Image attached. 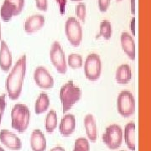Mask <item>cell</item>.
<instances>
[{
	"label": "cell",
	"instance_id": "1",
	"mask_svg": "<svg viewBox=\"0 0 151 151\" xmlns=\"http://www.w3.org/2000/svg\"><path fill=\"white\" fill-rule=\"evenodd\" d=\"M26 55L17 60L6 81V89L11 100H17L22 92L23 82L26 73Z\"/></svg>",
	"mask_w": 151,
	"mask_h": 151
},
{
	"label": "cell",
	"instance_id": "2",
	"mask_svg": "<svg viewBox=\"0 0 151 151\" xmlns=\"http://www.w3.org/2000/svg\"><path fill=\"white\" fill-rule=\"evenodd\" d=\"M30 111L26 105L17 103L11 111V126L19 133H24L30 122Z\"/></svg>",
	"mask_w": 151,
	"mask_h": 151
},
{
	"label": "cell",
	"instance_id": "3",
	"mask_svg": "<svg viewBox=\"0 0 151 151\" xmlns=\"http://www.w3.org/2000/svg\"><path fill=\"white\" fill-rule=\"evenodd\" d=\"M81 97V90L76 86L73 81H68L61 86L60 92V98L62 104L63 112L66 113L72 106L77 103Z\"/></svg>",
	"mask_w": 151,
	"mask_h": 151
},
{
	"label": "cell",
	"instance_id": "4",
	"mask_svg": "<svg viewBox=\"0 0 151 151\" xmlns=\"http://www.w3.org/2000/svg\"><path fill=\"white\" fill-rule=\"evenodd\" d=\"M117 109L124 118H129L135 112V99L129 91H122L117 99Z\"/></svg>",
	"mask_w": 151,
	"mask_h": 151
},
{
	"label": "cell",
	"instance_id": "5",
	"mask_svg": "<svg viewBox=\"0 0 151 151\" xmlns=\"http://www.w3.org/2000/svg\"><path fill=\"white\" fill-rule=\"evenodd\" d=\"M65 33L68 41L73 46H79L82 40V28L75 17H69L65 22Z\"/></svg>",
	"mask_w": 151,
	"mask_h": 151
},
{
	"label": "cell",
	"instance_id": "6",
	"mask_svg": "<svg viewBox=\"0 0 151 151\" xmlns=\"http://www.w3.org/2000/svg\"><path fill=\"white\" fill-rule=\"evenodd\" d=\"M84 72L89 81H94L99 79L102 73V61L98 55L92 53L87 55L84 64Z\"/></svg>",
	"mask_w": 151,
	"mask_h": 151
},
{
	"label": "cell",
	"instance_id": "7",
	"mask_svg": "<svg viewBox=\"0 0 151 151\" xmlns=\"http://www.w3.org/2000/svg\"><path fill=\"white\" fill-rule=\"evenodd\" d=\"M123 130L118 124L109 125L105 134H103V143L108 146L110 150H117L122 145L123 141Z\"/></svg>",
	"mask_w": 151,
	"mask_h": 151
},
{
	"label": "cell",
	"instance_id": "8",
	"mask_svg": "<svg viewBox=\"0 0 151 151\" xmlns=\"http://www.w3.org/2000/svg\"><path fill=\"white\" fill-rule=\"evenodd\" d=\"M50 59L55 70L60 74H65L67 70V64L65 61L64 50L58 41H55L51 45L50 50Z\"/></svg>",
	"mask_w": 151,
	"mask_h": 151
},
{
	"label": "cell",
	"instance_id": "9",
	"mask_svg": "<svg viewBox=\"0 0 151 151\" xmlns=\"http://www.w3.org/2000/svg\"><path fill=\"white\" fill-rule=\"evenodd\" d=\"M25 0H4L0 9L1 19L8 22L14 16L19 15L24 7Z\"/></svg>",
	"mask_w": 151,
	"mask_h": 151
},
{
	"label": "cell",
	"instance_id": "10",
	"mask_svg": "<svg viewBox=\"0 0 151 151\" xmlns=\"http://www.w3.org/2000/svg\"><path fill=\"white\" fill-rule=\"evenodd\" d=\"M34 80L40 88L51 89L54 86V79L48 70L44 66H38L34 72Z\"/></svg>",
	"mask_w": 151,
	"mask_h": 151
},
{
	"label": "cell",
	"instance_id": "11",
	"mask_svg": "<svg viewBox=\"0 0 151 151\" xmlns=\"http://www.w3.org/2000/svg\"><path fill=\"white\" fill-rule=\"evenodd\" d=\"M0 141L11 150H21L22 143L20 139L9 130L3 129L0 131Z\"/></svg>",
	"mask_w": 151,
	"mask_h": 151
},
{
	"label": "cell",
	"instance_id": "12",
	"mask_svg": "<svg viewBox=\"0 0 151 151\" xmlns=\"http://www.w3.org/2000/svg\"><path fill=\"white\" fill-rule=\"evenodd\" d=\"M121 46L125 52V54L128 55V57L132 60H134L136 57V47L134 38L131 36V35L127 32H123L121 34L120 37Z\"/></svg>",
	"mask_w": 151,
	"mask_h": 151
},
{
	"label": "cell",
	"instance_id": "13",
	"mask_svg": "<svg viewBox=\"0 0 151 151\" xmlns=\"http://www.w3.org/2000/svg\"><path fill=\"white\" fill-rule=\"evenodd\" d=\"M45 17L41 14H34L28 17L24 23V30L28 34L37 32L45 25Z\"/></svg>",
	"mask_w": 151,
	"mask_h": 151
},
{
	"label": "cell",
	"instance_id": "14",
	"mask_svg": "<svg viewBox=\"0 0 151 151\" xmlns=\"http://www.w3.org/2000/svg\"><path fill=\"white\" fill-rule=\"evenodd\" d=\"M12 65V54L9 45L4 40L1 41L0 45V68L4 71H9Z\"/></svg>",
	"mask_w": 151,
	"mask_h": 151
},
{
	"label": "cell",
	"instance_id": "15",
	"mask_svg": "<svg viewBox=\"0 0 151 151\" xmlns=\"http://www.w3.org/2000/svg\"><path fill=\"white\" fill-rule=\"evenodd\" d=\"M76 129V119L73 114H65L60 124V132L64 137H68Z\"/></svg>",
	"mask_w": 151,
	"mask_h": 151
},
{
	"label": "cell",
	"instance_id": "16",
	"mask_svg": "<svg viewBox=\"0 0 151 151\" xmlns=\"http://www.w3.org/2000/svg\"><path fill=\"white\" fill-rule=\"evenodd\" d=\"M30 146L32 151H45L46 139L40 129H35L30 136Z\"/></svg>",
	"mask_w": 151,
	"mask_h": 151
},
{
	"label": "cell",
	"instance_id": "17",
	"mask_svg": "<svg viewBox=\"0 0 151 151\" xmlns=\"http://www.w3.org/2000/svg\"><path fill=\"white\" fill-rule=\"evenodd\" d=\"M84 127L86 129V134L89 140L95 142L97 139V129L96 120L93 115L87 114L84 119Z\"/></svg>",
	"mask_w": 151,
	"mask_h": 151
},
{
	"label": "cell",
	"instance_id": "18",
	"mask_svg": "<svg viewBox=\"0 0 151 151\" xmlns=\"http://www.w3.org/2000/svg\"><path fill=\"white\" fill-rule=\"evenodd\" d=\"M115 79L119 84H128L132 79V70L129 65H119L115 73Z\"/></svg>",
	"mask_w": 151,
	"mask_h": 151
},
{
	"label": "cell",
	"instance_id": "19",
	"mask_svg": "<svg viewBox=\"0 0 151 151\" xmlns=\"http://www.w3.org/2000/svg\"><path fill=\"white\" fill-rule=\"evenodd\" d=\"M124 139L126 145L132 151L135 150V124L131 122L126 124L124 128Z\"/></svg>",
	"mask_w": 151,
	"mask_h": 151
},
{
	"label": "cell",
	"instance_id": "20",
	"mask_svg": "<svg viewBox=\"0 0 151 151\" xmlns=\"http://www.w3.org/2000/svg\"><path fill=\"white\" fill-rule=\"evenodd\" d=\"M50 98L46 93H40L38 97L37 100L35 104V112L36 114H41L47 111L50 107Z\"/></svg>",
	"mask_w": 151,
	"mask_h": 151
},
{
	"label": "cell",
	"instance_id": "21",
	"mask_svg": "<svg viewBox=\"0 0 151 151\" xmlns=\"http://www.w3.org/2000/svg\"><path fill=\"white\" fill-rule=\"evenodd\" d=\"M57 127V114L55 110H50L45 118V128L47 133H53Z\"/></svg>",
	"mask_w": 151,
	"mask_h": 151
},
{
	"label": "cell",
	"instance_id": "22",
	"mask_svg": "<svg viewBox=\"0 0 151 151\" xmlns=\"http://www.w3.org/2000/svg\"><path fill=\"white\" fill-rule=\"evenodd\" d=\"M113 35V28L111 22L108 19H104L100 24V31L98 36H102L105 40H110Z\"/></svg>",
	"mask_w": 151,
	"mask_h": 151
},
{
	"label": "cell",
	"instance_id": "23",
	"mask_svg": "<svg viewBox=\"0 0 151 151\" xmlns=\"http://www.w3.org/2000/svg\"><path fill=\"white\" fill-rule=\"evenodd\" d=\"M67 63L68 65L73 68V69H77V68H81L83 65V60L81 57V55L79 54H70L68 56L67 60Z\"/></svg>",
	"mask_w": 151,
	"mask_h": 151
},
{
	"label": "cell",
	"instance_id": "24",
	"mask_svg": "<svg viewBox=\"0 0 151 151\" xmlns=\"http://www.w3.org/2000/svg\"><path fill=\"white\" fill-rule=\"evenodd\" d=\"M73 151H90V144L85 138H79L75 141Z\"/></svg>",
	"mask_w": 151,
	"mask_h": 151
},
{
	"label": "cell",
	"instance_id": "25",
	"mask_svg": "<svg viewBox=\"0 0 151 151\" xmlns=\"http://www.w3.org/2000/svg\"><path fill=\"white\" fill-rule=\"evenodd\" d=\"M76 14L82 23L86 20V4L84 3H79L76 7Z\"/></svg>",
	"mask_w": 151,
	"mask_h": 151
},
{
	"label": "cell",
	"instance_id": "26",
	"mask_svg": "<svg viewBox=\"0 0 151 151\" xmlns=\"http://www.w3.org/2000/svg\"><path fill=\"white\" fill-rule=\"evenodd\" d=\"M6 104H7L6 103V95L5 94L0 95V124H1L3 115L5 111Z\"/></svg>",
	"mask_w": 151,
	"mask_h": 151
},
{
	"label": "cell",
	"instance_id": "27",
	"mask_svg": "<svg viewBox=\"0 0 151 151\" xmlns=\"http://www.w3.org/2000/svg\"><path fill=\"white\" fill-rule=\"evenodd\" d=\"M35 4L38 9L40 11H46L48 9L47 0H35Z\"/></svg>",
	"mask_w": 151,
	"mask_h": 151
},
{
	"label": "cell",
	"instance_id": "28",
	"mask_svg": "<svg viewBox=\"0 0 151 151\" xmlns=\"http://www.w3.org/2000/svg\"><path fill=\"white\" fill-rule=\"evenodd\" d=\"M111 0H98V8L101 12H106L108 10V7L110 5Z\"/></svg>",
	"mask_w": 151,
	"mask_h": 151
},
{
	"label": "cell",
	"instance_id": "29",
	"mask_svg": "<svg viewBox=\"0 0 151 151\" xmlns=\"http://www.w3.org/2000/svg\"><path fill=\"white\" fill-rule=\"evenodd\" d=\"M129 29L133 35H135V17H133L130 20Z\"/></svg>",
	"mask_w": 151,
	"mask_h": 151
},
{
	"label": "cell",
	"instance_id": "30",
	"mask_svg": "<svg viewBox=\"0 0 151 151\" xmlns=\"http://www.w3.org/2000/svg\"><path fill=\"white\" fill-rule=\"evenodd\" d=\"M135 0H130V9L133 15L135 14Z\"/></svg>",
	"mask_w": 151,
	"mask_h": 151
},
{
	"label": "cell",
	"instance_id": "31",
	"mask_svg": "<svg viewBox=\"0 0 151 151\" xmlns=\"http://www.w3.org/2000/svg\"><path fill=\"white\" fill-rule=\"evenodd\" d=\"M50 151H65V149L63 147H60V146H57V147H55Z\"/></svg>",
	"mask_w": 151,
	"mask_h": 151
},
{
	"label": "cell",
	"instance_id": "32",
	"mask_svg": "<svg viewBox=\"0 0 151 151\" xmlns=\"http://www.w3.org/2000/svg\"><path fill=\"white\" fill-rule=\"evenodd\" d=\"M71 1H73V2H80L81 0H71Z\"/></svg>",
	"mask_w": 151,
	"mask_h": 151
},
{
	"label": "cell",
	"instance_id": "33",
	"mask_svg": "<svg viewBox=\"0 0 151 151\" xmlns=\"http://www.w3.org/2000/svg\"><path fill=\"white\" fill-rule=\"evenodd\" d=\"M0 151H5V150H4V149H3V148L0 146Z\"/></svg>",
	"mask_w": 151,
	"mask_h": 151
},
{
	"label": "cell",
	"instance_id": "34",
	"mask_svg": "<svg viewBox=\"0 0 151 151\" xmlns=\"http://www.w3.org/2000/svg\"><path fill=\"white\" fill-rule=\"evenodd\" d=\"M0 40H1V24H0Z\"/></svg>",
	"mask_w": 151,
	"mask_h": 151
},
{
	"label": "cell",
	"instance_id": "35",
	"mask_svg": "<svg viewBox=\"0 0 151 151\" xmlns=\"http://www.w3.org/2000/svg\"><path fill=\"white\" fill-rule=\"evenodd\" d=\"M117 1H118V2H120V1H122V0H117Z\"/></svg>",
	"mask_w": 151,
	"mask_h": 151
}]
</instances>
